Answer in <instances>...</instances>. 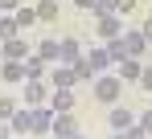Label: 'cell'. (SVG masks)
<instances>
[{"label":"cell","instance_id":"obj_1","mask_svg":"<svg viewBox=\"0 0 152 139\" xmlns=\"http://www.w3.org/2000/svg\"><path fill=\"white\" fill-rule=\"evenodd\" d=\"M91 90H95L99 102L115 106V102H119V94H124V78H115V74H99V78L91 82Z\"/></svg>","mask_w":152,"mask_h":139},{"label":"cell","instance_id":"obj_2","mask_svg":"<svg viewBox=\"0 0 152 139\" xmlns=\"http://www.w3.org/2000/svg\"><path fill=\"white\" fill-rule=\"evenodd\" d=\"M45 98H50V82H45V78H25V82H21V106L33 111V106H41Z\"/></svg>","mask_w":152,"mask_h":139},{"label":"cell","instance_id":"obj_3","mask_svg":"<svg viewBox=\"0 0 152 139\" xmlns=\"http://www.w3.org/2000/svg\"><path fill=\"white\" fill-rule=\"evenodd\" d=\"M95 33H99L103 41H115V37L124 33V17H119V12H107V17H95Z\"/></svg>","mask_w":152,"mask_h":139},{"label":"cell","instance_id":"obj_4","mask_svg":"<svg viewBox=\"0 0 152 139\" xmlns=\"http://www.w3.org/2000/svg\"><path fill=\"white\" fill-rule=\"evenodd\" d=\"M119 41H124V53H127V57H144V49H148V37H144L140 29H124Z\"/></svg>","mask_w":152,"mask_h":139},{"label":"cell","instance_id":"obj_5","mask_svg":"<svg viewBox=\"0 0 152 139\" xmlns=\"http://www.w3.org/2000/svg\"><path fill=\"white\" fill-rule=\"evenodd\" d=\"M53 135H58V139H74V135H78L74 111H58V115H53Z\"/></svg>","mask_w":152,"mask_h":139},{"label":"cell","instance_id":"obj_6","mask_svg":"<svg viewBox=\"0 0 152 139\" xmlns=\"http://www.w3.org/2000/svg\"><path fill=\"white\" fill-rule=\"evenodd\" d=\"M50 131H53V106L41 102V106H33V135H50Z\"/></svg>","mask_w":152,"mask_h":139},{"label":"cell","instance_id":"obj_7","mask_svg":"<svg viewBox=\"0 0 152 139\" xmlns=\"http://www.w3.org/2000/svg\"><path fill=\"white\" fill-rule=\"evenodd\" d=\"M29 53H33V49H29V41L21 37V33H17L12 41H4V62H25Z\"/></svg>","mask_w":152,"mask_h":139},{"label":"cell","instance_id":"obj_8","mask_svg":"<svg viewBox=\"0 0 152 139\" xmlns=\"http://www.w3.org/2000/svg\"><path fill=\"white\" fill-rule=\"evenodd\" d=\"M132 123H136V115H132L127 106H119V102H115V106H111V115H107V127H111V131H127Z\"/></svg>","mask_w":152,"mask_h":139},{"label":"cell","instance_id":"obj_9","mask_svg":"<svg viewBox=\"0 0 152 139\" xmlns=\"http://www.w3.org/2000/svg\"><path fill=\"white\" fill-rule=\"evenodd\" d=\"M50 106H53V115H58V111H74V90H70V86H53Z\"/></svg>","mask_w":152,"mask_h":139},{"label":"cell","instance_id":"obj_10","mask_svg":"<svg viewBox=\"0 0 152 139\" xmlns=\"http://www.w3.org/2000/svg\"><path fill=\"white\" fill-rule=\"evenodd\" d=\"M50 82H53V86H70V90H74V86H78V74H74V66L58 62V66H53V74H50Z\"/></svg>","mask_w":152,"mask_h":139},{"label":"cell","instance_id":"obj_11","mask_svg":"<svg viewBox=\"0 0 152 139\" xmlns=\"http://www.w3.org/2000/svg\"><path fill=\"white\" fill-rule=\"evenodd\" d=\"M0 78L8 86H21L25 82V62H0Z\"/></svg>","mask_w":152,"mask_h":139},{"label":"cell","instance_id":"obj_12","mask_svg":"<svg viewBox=\"0 0 152 139\" xmlns=\"http://www.w3.org/2000/svg\"><path fill=\"white\" fill-rule=\"evenodd\" d=\"M78 57H82V45H78L74 37H62V45H58V62H66V66H74Z\"/></svg>","mask_w":152,"mask_h":139},{"label":"cell","instance_id":"obj_13","mask_svg":"<svg viewBox=\"0 0 152 139\" xmlns=\"http://www.w3.org/2000/svg\"><path fill=\"white\" fill-rule=\"evenodd\" d=\"M115 66H119V78H124V82H140V70H144L140 57H119Z\"/></svg>","mask_w":152,"mask_h":139},{"label":"cell","instance_id":"obj_14","mask_svg":"<svg viewBox=\"0 0 152 139\" xmlns=\"http://www.w3.org/2000/svg\"><path fill=\"white\" fill-rule=\"evenodd\" d=\"M86 62L95 66V74H107V66H111V53H107V45H91V49H86Z\"/></svg>","mask_w":152,"mask_h":139},{"label":"cell","instance_id":"obj_15","mask_svg":"<svg viewBox=\"0 0 152 139\" xmlns=\"http://www.w3.org/2000/svg\"><path fill=\"white\" fill-rule=\"evenodd\" d=\"M45 74H50V62L41 53H29L25 57V78H45Z\"/></svg>","mask_w":152,"mask_h":139},{"label":"cell","instance_id":"obj_16","mask_svg":"<svg viewBox=\"0 0 152 139\" xmlns=\"http://www.w3.org/2000/svg\"><path fill=\"white\" fill-rule=\"evenodd\" d=\"M8 127H12V131H33V111H29V106H17L12 119H8Z\"/></svg>","mask_w":152,"mask_h":139},{"label":"cell","instance_id":"obj_17","mask_svg":"<svg viewBox=\"0 0 152 139\" xmlns=\"http://www.w3.org/2000/svg\"><path fill=\"white\" fill-rule=\"evenodd\" d=\"M21 33V25H17V12H0V41H12Z\"/></svg>","mask_w":152,"mask_h":139},{"label":"cell","instance_id":"obj_18","mask_svg":"<svg viewBox=\"0 0 152 139\" xmlns=\"http://www.w3.org/2000/svg\"><path fill=\"white\" fill-rule=\"evenodd\" d=\"M58 45H62V41H53V37H45V41H37V49H33V53H41V57H45L50 66H58Z\"/></svg>","mask_w":152,"mask_h":139},{"label":"cell","instance_id":"obj_19","mask_svg":"<svg viewBox=\"0 0 152 139\" xmlns=\"http://www.w3.org/2000/svg\"><path fill=\"white\" fill-rule=\"evenodd\" d=\"M74 74H78V82H95V78H99V74H95V66L86 62V53L74 62Z\"/></svg>","mask_w":152,"mask_h":139},{"label":"cell","instance_id":"obj_20","mask_svg":"<svg viewBox=\"0 0 152 139\" xmlns=\"http://www.w3.org/2000/svg\"><path fill=\"white\" fill-rule=\"evenodd\" d=\"M17 25H21V29H33V25H41L37 8H25V4H21V8H17Z\"/></svg>","mask_w":152,"mask_h":139},{"label":"cell","instance_id":"obj_21","mask_svg":"<svg viewBox=\"0 0 152 139\" xmlns=\"http://www.w3.org/2000/svg\"><path fill=\"white\" fill-rule=\"evenodd\" d=\"M33 8H37V17H41V21H53V17H58V4H53V0H37Z\"/></svg>","mask_w":152,"mask_h":139},{"label":"cell","instance_id":"obj_22","mask_svg":"<svg viewBox=\"0 0 152 139\" xmlns=\"http://www.w3.org/2000/svg\"><path fill=\"white\" fill-rule=\"evenodd\" d=\"M107 12H115V0H95L91 17H107Z\"/></svg>","mask_w":152,"mask_h":139},{"label":"cell","instance_id":"obj_23","mask_svg":"<svg viewBox=\"0 0 152 139\" xmlns=\"http://www.w3.org/2000/svg\"><path fill=\"white\" fill-rule=\"evenodd\" d=\"M103 45H107V53H111V62L127 57V53H124V41H119V37H115V41H103Z\"/></svg>","mask_w":152,"mask_h":139},{"label":"cell","instance_id":"obj_24","mask_svg":"<svg viewBox=\"0 0 152 139\" xmlns=\"http://www.w3.org/2000/svg\"><path fill=\"white\" fill-rule=\"evenodd\" d=\"M21 102L17 98H0V119H12V111H17Z\"/></svg>","mask_w":152,"mask_h":139},{"label":"cell","instance_id":"obj_25","mask_svg":"<svg viewBox=\"0 0 152 139\" xmlns=\"http://www.w3.org/2000/svg\"><path fill=\"white\" fill-rule=\"evenodd\" d=\"M115 12L127 17V12H136V0H115Z\"/></svg>","mask_w":152,"mask_h":139},{"label":"cell","instance_id":"obj_26","mask_svg":"<svg viewBox=\"0 0 152 139\" xmlns=\"http://www.w3.org/2000/svg\"><path fill=\"white\" fill-rule=\"evenodd\" d=\"M124 135H127V139H148V131H144V127H140V123H132V127H127Z\"/></svg>","mask_w":152,"mask_h":139},{"label":"cell","instance_id":"obj_27","mask_svg":"<svg viewBox=\"0 0 152 139\" xmlns=\"http://www.w3.org/2000/svg\"><path fill=\"white\" fill-rule=\"evenodd\" d=\"M140 86L152 94V66H144V70H140Z\"/></svg>","mask_w":152,"mask_h":139},{"label":"cell","instance_id":"obj_28","mask_svg":"<svg viewBox=\"0 0 152 139\" xmlns=\"http://www.w3.org/2000/svg\"><path fill=\"white\" fill-rule=\"evenodd\" d=\"M136 123H140V127H144V131H148V135H152V111H144V115L136 119Z\"/></svg>","mask_w":152,"mask_h":139},{"label":"cell","instance_id":"obj_29","mask_svg":"<svg viewBox=\"0 0 152 139\" xmlns=\"http://www.w3.org/2000/svg\"><path fill=\"white\" fill-rule=\"evenodd\" d=\"M0 8H4V12H17V8H21V0H0Z\"/></svg>","mask_w":152,"mask_h":139},{"label":"cell","instance_id":"obj_30","mask_svg":"<svg viewBox=\"0 0 152 139\" xmlns=\"http://www.w3.org/2000/svg\"><path fill=\"white\" fill-rule=\"evenodd\" d=\"M0 139H12V127H8V119H0Z\"/></svg>","mask_w":152,"mask_h":139},{"label":"cell","instance_id":"obj_31","mask_svg":"<svg viewBox=\"0 0 152 139\" xmlns=\"http://www.w3.org/2000/svg\"><path fill=\"white\" fill-rule=\"evenodd\" d=\"M140 33L148 37V45H152V17H148V21H144V25H140Z\"/></svg>","mask_w":152,"mask_h":139},{"label":"cell","instance_id":"obj_32","mask_svg":"<svg viewBox=\"0 0 152 139\" xmlns=\"http://www.w3.org/2000/svg\"><path fill=\"white\" fill-rule=\"evenodd\" d=\"M74 8H82V12H91V8H95V0H74Z\"/></svg>","mask_w":152,"mask_h":139},{"label":"cell","instance_id":"obj_33","mask_svg":"<svg viewBox=\"0 0 152 139\" xmlns=\"http://www.w3.org/2000/svg\"><path fill=\"white\" fill-rule=\"evenodd\" d=\"M111 139H127V135H124V131H115V135H111Z\"/></svg>","mask_w":152,"mask_h":139},{"label":"cell","instance_id":"obj_34","mask_svg":"<svg viewBox=\"0 0 152 139\" xmlns=\"http://www.w3.org/2000/svg\"><path fill=\"white\" fill-rule=\"evenodd\" d=\"M0 62H4V41H0Z\"/></svg>","mask_w":152,"mask_h":139},{"label":"cell","instance_id":"obj_35","mask_svg":"<svg viewBox=\"0 0 152 139\" xmlns=\"http://www.w3.org/2000/svg\"><path fill=\"white\" fill-rule=\"evenodd\" d=\"M74 139H86V135H82V131H78V135H74Z\"/></svg>","mask_w":152,"mask_h":139},{"label":"cell","instance_id":"obj_36","mask_svg":"<svg viewBox=\"0 0 152 139\" xmlns=\"http://www.w3.org/2000/svg\"><path fill=\"white\" fill-rule=\"evenodd\" d=\"M50 139H58V135H50Z\"/></svg>","mask_w":152,"mask_h":139},{"label":"cell","instance_id":"obj_37","mask_svg":"<svg viewBox=\"0 0 152 139\" xmlns=\"http://www.w3.org/2000/svg\"><path fill=\"white\" fill-rule=\"evenodd\" d=\"M0 12H4V8H0Z\"/></svg>","mask_w":152,"mask_h":139}]
</instances>
